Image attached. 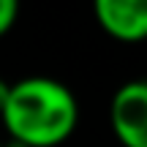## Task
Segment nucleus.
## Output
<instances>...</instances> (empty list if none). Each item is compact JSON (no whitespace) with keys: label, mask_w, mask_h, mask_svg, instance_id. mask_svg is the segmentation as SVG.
<instances>
[{"label":"nucleus","mask_w":147,"mask_h":147,"mask_svg":"<svg viewBox=\"0 0 147 147\" xmlns=\"http://www.w3.org/2000/svg\"><path fill=\"white\" fill-rule=\"evenodd\" d=\"M0 120L22 147H57L76 128L79 104L68 84L52 76H27L11 84Z\"/></svg>","instance_id":"1"},{"label":"nucleus","mask_w":147,"mask_h":147,"mask_svg":"<svg viewBox=\"0 0 147 147\" xmlns=\"http://www.w3.org/2000/svg\"><path fill=\"white\" fill-rule=\"evenodd\" d=\"M109 125L123 147H147V79H131L115 90Z\"/></svg>","instance_id":"2"},{"label":"nucleus","mask_w":147,"mask_h":147,"mask_svg":"<svg viewBox=\"0 0 147 147\" xmlns=\"http://www.w3.org/2000/svg\"><path fill=\"white\" fill-rule=\"evenodd\" d=\"M98 27L120 44L147 41V0H93Z\"/></svg>","instance_id":"3"},{"label":"nucleus","mask_w":147,"mask_h":147,"mask_svg":"<svg viewBox=\"0 0 147 147\" xmlns=\"http://www.w3.org/2000/svg\"><path fill=\"white\" fill-rule=\"evenodd\" d=\"M19 16V0H0V38L14 27Z\"/></svg>","instance_id":"4"},{"label":"nucleus","mask_w":147,"mask_h":147,"mask_svg":"<svg viewBox=\"0 0 147 147\" xmlns=\"http://www.w3.org/2000/svg\"><path fill=\"white\" fill-rule=\"evenodd\" d=\"M8 90H11V84L5 82V79H0V112H3L5 101H8Z\"/></svg>","instance_id":"5"}]
</instances>
